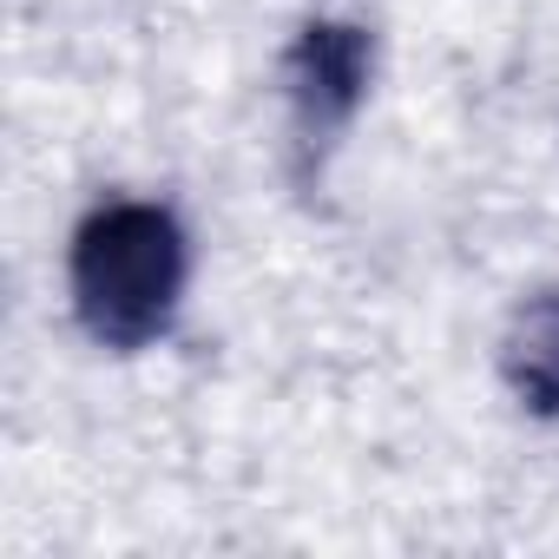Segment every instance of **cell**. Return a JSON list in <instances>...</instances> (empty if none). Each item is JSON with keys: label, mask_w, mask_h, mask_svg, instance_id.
I'll list each match as a JSON object with an SVG mask.
<instances>
[{"label": "cell", "mask_w": 559, "mask_h": 559, "mask_svg": "<svg viewBox=\"0 0 559 559\" xmlns=\"http://www.w3.org/2000/svg\"><path fill=\"white\" fill-rule=\"evenodd\" d=\"M507 382L526 408L559 415V290L533 297L507 330Z\"/></svg>", "instance_id": "obj_3"}, {"label": "cell", "mask_w": 559, "mask_h": 559, "mask_svg": "<svg viewBox=\"0 0 559 559\" xmlns=\"http://www.w3.org/2000/svg\"><path fill=\"white\" fill-rule=\"evenodd\" d=\"M362 80H369V47L356 27H310L297 60H290V106H297V132L317 145L330 139L356 99H362Z\"/></svg>", "instance_id": "obj_2"}, {"label": "cell", "mask_w": 559, "mask_h": 559, "mask_svg": "<svg viewBox=\"0 0 559 559\" xmlns=\"http://www.w3.org/2000/svg\"><path fill=\"white\" fill-rule=\"evenodd\" d=\"M178 290H185V230L171 224V211L119 198L80 224L73 304L99 343H112V349L152 343L171 323Z\"/></svg>", "instance_id": "obj_1"}]
</instances>
